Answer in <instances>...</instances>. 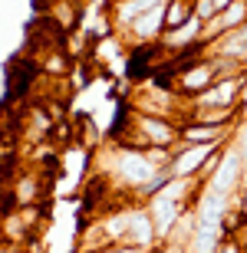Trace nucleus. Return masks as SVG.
<instances>
[{
  "label": "nucleus",
  "mask_w": 247,
  "mask_h": 253,
  "mask_svg": "<svg viewBox=\"0 0 247 253\" xmlns=\"http://www.w3.org/2000/svg\"><path fill=\"white\" fill-rule=\"evenodd\" d=\"M241 181H244V165H241L238 151L231 148V145H224V155H221L214 174L204 181V188L221 194V197H231L234 191H241Z\"/></svg>",
  "instance_id": "1"
},
{
  "label": "nucleus",
  "mask_w": 247,
  "mask_h": 253,
  "mask_svg": "<svg viewBox=\"0 0 247 253\" xmlns=\"http://www.w3.org/2000/svg\"><path fill=\"white\" fill-rule=\"evenodd\" d=\"M208 56H221V59H234V63H244L247 59V23L238 30H228V33H221L208 43L204 49Z\"/></svg>",
  "instance_id": "5"
},
{
  "label": "nucleus",
  "mask_w": 247,
  "mask_h": 253,
  "mask_svg": "<svg viewBox=\"0 0 247 253\" xmlns=\"http://www.w3.org/2000/svg\"><path fill=\"white\" fill-rule=\"evenodd\" d=\"M211 145H178V148L171 151V161H168V174L178 181H198V171L201 165L208 161L211 155ZM201 184V181H198Z\"/></svg>",
  "instance_id": "2"
},
{
  "label": "nucleus",
  "mask_w": 247,
  "mask_h": 253,
  "mask_svg": "<svg viewBox=\"0 0 247 253\" xmlns=\"http://www.w3.org/2000/svg\"><path fill=\"white\" fill-rule=\"evenodd\" d=\"M241 79H247V59L241 63Z\"/></svg>",
  "instance_id": "9"
},
{
  "label": "nucleus",
  "mask_w": 247,
  "mask_h": 253,
  "mask_svg": "<svg viewBox=\"0 0 247 253\" xmlns=\"http://www.w3.org/2000/svg\"><path fill=\"white\" fill-rule=\"evenodd\" d=\"M181 145H211V148H221L228 145L234 128L231 125H208V122H181Z\"/></svg>",
  "instance_id": "4"
},
{
  "label": "nucleus",
  "mask_w": 247,
  "mask_h": 253,
  "mask_svg": "<svg viewBox=\"0 0 247 253\" xmlns=\"http://www.w3.org/2000/svg\"><path fill=\"white\" fill-rule=\"evenodd\" d=\"M211 3H214V10H218V13H221V10H224V7H228V3H231V0H211Z\"/></svg>",
  "instance_id": "8"
},
{
  "label": "nucleus",
  "mask_w": 247,
  "mask_h": 253,
  "mask_svg": "<svg viewBox=\"0 0 247 253\" xmlns=\"http://www.w3.org/2000/svg\"><path fill=\"white\" fill-rule=\"evenodd\" d=\"M191 20V0H165V30H178Z\"/></svg>",
  "instance_id": "6"
},
{
  "label": "nucleus",
  "mask_w": 247,
  "mask_h": 253,
  "mask_svg": "<svg viewBox=\"0 0 247 253\" xmlns=\"http://www.w3.org/2000/svg\"><path fill=\"white\" fill-rule=\"evenodd\" d=\"M162 33H165V3H158V7L139 13V17H135L119 37L132 40V46H139V43H158Z\"/></svg>",
  "instance_id": "3"
},
{
  "label": "nucleus",
  "mask_w": 247,
  "mask_h": 253,
  "mask_svg": "<svg viewBox=\"0 0 247 253\" xmlns=\"http://www.w3.org/2000/svg\"><path fill=\"white\" fill-rule=\"evenodd\" d=\"M214 253H247V247H244L241 237H221L218 247H214Z\"/></svg>",
  "instance_id": "7"
}]
</instances>
